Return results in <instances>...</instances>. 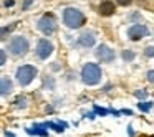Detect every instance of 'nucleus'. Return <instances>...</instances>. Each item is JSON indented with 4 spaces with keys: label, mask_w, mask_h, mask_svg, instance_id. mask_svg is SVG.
<instances>
[{
    "label": "nucleus",
    "mask_w": 154,
    "mask_h": 137,
    "mask_svg": "<svg viewBox=\"0 0 154 137\" xmlns=\"http://www.w3.org/2000/svg\"><path fill=\"white\" fill-rule=\"evenodd\" d=\"M101 68L96 63H86L81 70V81L86 86H94L101 81Z\"/></svg>",
    "instance_id": "1"
},
{
    "label": "nucleus",
    "mask_w": 154,
    "mask_h": 137,
    "mask_svg": "<svg viewBox=\"0 0 154 137\" xmlns=\"http://www.w3.org/2000/svg\"><path fill=\"white\" fill-rule=\"evenodd\" d=\"M30 50V43L25 37H14L8 43V53L15 58H20V56H25Z\"/></svg>",
    "instance_id": "2"
},
{
    "label": "nucleus",
    "mask_w": 154,
    "mask_h": 137,
    "mask_svg": "<svg viewBox=\"0 0 154 137\" xmlns=\"http://www.w3.org/2000/svg\"><path fill=\"white\" fill-rule=\"evenodd\" d=\"M63 23L68 28H81L85 25V15L78 8H66L63 12Z\"/></svg>",
    "instance_id": "3"
},
{
    "label": "nucleus",
    "mask_w": 154,
    "mask_h": 137,
    "mask_svg": "<svg viewBox=\"0 0 154 137\" xmlns=\"http://www.w3.org/2000/svg\"><path fill=\"white\" fill-rule=\"evenodd\" d=\"M37 74H38V70L35 66H32V64H23V66L17 68L15 78H17V81H18L20 86H28V84L35 79Z\"/></svg>",
    "instance_id": "4"
},
{
    "label": "nucleus",
    "mask_w": 154,
    "mask_h": 137,
    "mask_svg": "<svg viewBox=\"0 0 154 137\" xmlns=\"http://www.w3.org/2000/svg\"><path fill=\"white\" fill-rule=\"evenodd\" d=\"M37 28H38V30H40L43 35L50 37V35H53L55 31H57V20H55V17H53V15L45 13L43 17H42L40 20H38Z\"/></svg>",
    "instance_id": "5"
},
{
    "label": "nucleus",
    "mask_w": 154,
    "mask_h": 137,
    "mask_svg": "<svg viewBox=\"0 0 154 137\" xmlns=\"http://www.w3.org/2000/svg\"><path fill=\"white\" fill-rule=\"evenodd\" d=\"M55 46L51 41H48L47 38H42V40H38L37 43V48H35V53H37V56L40 58V60H48V56H51V53H53Z\"/></svg>",
    "instance_id": "6"
},
{
    "label": "nucleus",
    "mask_w": 154,
    "mask_h": 137,
    "mask_svg": "<svg viewBox=\"0 0 154 137\" xmlns=\"http://www.w3.org/2000/svg\"><path fill=\"white\" fill-rule=\"evenodd\" d=\"M147 33H149V30H147V27L143 23H134L128 28V38L133 40V41H137V40H141V38L147 37Z\"/></svg>",
    "instance_id": "7"
},
{
    "label": "nucleus",
    "mask_w": 154,
    "mask_h": 137,
    "mask_svg": "<svg viewBox=\"0 0 154 137\" xmlns=\"http://www.w3.org/2000/svg\"><path fill=\"white\" fill-rule=\"evenodd\" d=\"M96 58L101 61V63H111V61L116 58V55H114V50H111L109 46H106V45H100V46L96 48Z\"/></svg>",
    "instance_id": "8"
},
{
    "label": "nucleus",
    "mask_w": 154,
    "mask_h": 137,
    "mask_svg": "<svg viewBox=\"0 0 154 137\" xmlns=\"http://www.w3.org/2000/svg\"><path fill=\"white\" fill-rule=\"evenodd\" d=\"M80 45L85 48H91L94 45V41H96V37H94L93 31H83V33L80 35Z\"/></svg>",
    "instance_id": "9"
},
{
    "label": "nucleus",
    "mask_w": 154,
    "mask_h": 137,
    "mask_svg": "<svg viewBox=\"0 0 154 137\" xmlns=\"http://www.w3.org/2000/svg\"><path fill=\"white\" fill-rule=\"evenodd\" d=\"M12 89H14L12 79L8 76H2V79H0V93H2V96H8L12 93Z\"/></svg>",
    "instance_id": "10"
},
{
    "label": "nucleus",
    "mask_w": 154,
    "mask_h": 137,
    "mask_svg": "<svg viewBox=\"0 0 154 137\" xmlns=\"http://www.w3.org/2000/svg\"><path fill=\"white\" fill-rule=\"evenodd\" d=\"M100 12L103 17H109V15H113L114 12H116V7H114V4L113 2H109V0H104V2H101V5H100Z\"/></svg>",
    "instance_id": "11"
},
{
    "label": "nucleus",
    "mask_w": 154,
    "mask_h": 137,
    "mask_svg": "<svg viewBox=\"0 0 154 137\" xmlns=\"http://www.w3.org/2000/svg\"><path fill=\"white\" fill-rule=\"evenodd\" d=\"M43 127H47V124H45V126H35V127H32V129H27V132L28 134H37V136H42V137H47L48 132L43 130Z\"/></svg>",
    "instance_id": "12"
},
{
    "label": "nucleus",
    "mask_w": 154,
    "mask_h": 137,
    "mask_svg": "<svg viewBox=\"0 0 154 137\" xmlns=\"http://www.w3.org/2000/svg\"><path fill=\"white\" fill-rule=\"evenodd\" d=\"M134 56H136V55H134V51H131V50H124L123 51V60L124 61H133Z\"/></svg>",
    "instance_id": "13"
},
{
    "label": "nucleus",
    "mask_w": 154,
    "mask_h": 137,
    "mask_svg": "<svg viewBox=\"0 0 154 137\" xmlns=\"http://www.w3.org/2000/svg\"><path fill=\"white\" fill-rule=\"evenodd\" d=\"M137 107H139V111H144V112H147V111L152 107V103H147V101H144V103H137Z\"/></svg>",
    "instance_id": "14"
},
{
    "label": "nucleus",
    "mask_w": 154,
    "mask_h": 137,
    "mask_svg": "<svg viewBox=\"0 0 154 137\" xmlns=\"http://www.w3.org/2000/svg\"><path fill=\"white\" fill-rule=\"evenodd\" d=\"M15 103H17V104H15L17 107H25V106H27V97L20 96V97H17V101H15Z\"/></svg>",
    "instance_id": "15"
},
{
    "label": "nucleus",
    "mask_w": 154,
    "mask_h": 137,
    "mask_svg": "<svg viewBox=\"0 0 154 137\" xmlns=\"http://www.w3.org/2000/svg\"><path fill=\"white\" fill-rule=\"evenodd\" d=\"M144 55L147 58H154V46H146L144 48Z\"/></svg>",
    "instance_id": "16"
},
{
    "label": "nucleus",
    "mask_w": 154,
    "mask_h": 137,
    "mask_svg": "<svg viewBox=\"0 0 154 137\" xmlns=\"http://www.w3.org/2000/svg\"><path fill=\"white\" fill-rule=\"evenodd\" d=\"M15 27H17V25H10V27H4V28H2V38H5V35H7V33H10V31L12 30H14V28Z\"/></svg>",
    "instance_id": "17"
},
{
    "label": "nucleus",
    "mask_w": 154,
    "mask_h": 137,
    "mask_svg": "<svg viewBox=\"0 0 154 137\" xmlns=\"http://www.w3.org/2000/svg\"><path fill=\"white\" fill-rule=\"evenodd\" d=\"M5 61H7V53H5V50L0 51V64H5Z\"/></svg>",
    "instance_id": "18"
},
{
    "label": "nucleus",
    "mask_w": 154,
    "mask_h": 137,
    "mask_svg": "<svg viewBox=\"0 0 154 137\" xmlns=\"http://www.w3.org/2000/svg\"><path fill=\"white\" fill-rule=\"evenodd\" d=\"M147 81H149V83H154V70L147 71Z\"/></svg>",
    "instance_id": "19"
},
{
    "label": "nucleus",
    "mask_w": 154,
    "mask_h": 137,
    "mask_svg": "<svg viewBox=\"0 0 154 137\" xmlns=\"http://www.w3.org/2000/svg\"><path fill=\"white\" fill-rule=\"evenodd\" d=\"M118 4L119 5H123V7H128V5L131 4V2H133V0H116Z\"/></svg>",
    "instance_id": "20"
},
{
    "label": "nucleus",
    "mask_w": 154,
    "mask_h": 137,
    "mask_svg": "<svg viewBox=\"0 0 154 137\" xmlns=\"http://www.w3.org/2000/svg\"><path fill=\"white\" fill-rule=\"evenodd\" d=\"M32 2H33V0H25V2H23V5H22V8H23V10H27V8L32 5Z\"/></svg>",
    "instance_id": "21"
},
{
    "label": "nucleus",
    "mask_w": 154,
    "mask_h": 137,
    "mask_svg": "<svg viewBox=\"0 0 154 137\" xmlns=\"http://www.w3.org/2000/svg\"><path fill=\"white\" fill-rule=\"evenodd\" d=\"M134 96H136V97H146V91H136Z\"/></svg>",
    "instance_id": "22"
},
{
    "label": "nucleus",
    "mask_w": 154,
    "mask_h": 137,
    "mask_svg": "<svg viewBox=\"0 0 154 137\" xmlns=\"http://www.w3.org/2000/svg\"><path fill=\"white\" fill-rule=\"evenodd\" d=\"M4 5H5V7H12V5H14V0H5Z\"/></svg>",
    "instance_id": "23"
}]
</instances>
